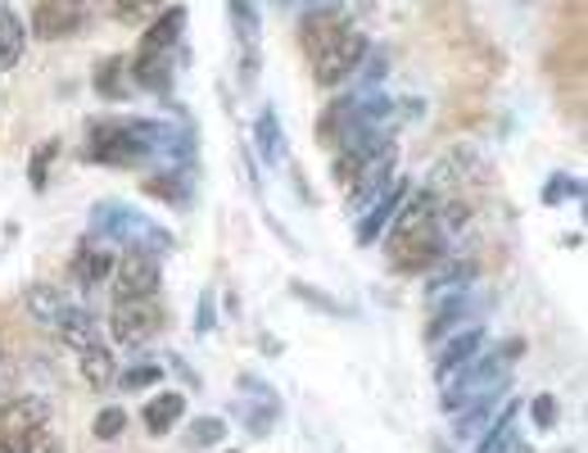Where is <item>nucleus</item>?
Here are the masks:
<instances>
[{
  "mask_svg": "<svg viewBox=\"0 0 588 453\" xmlns=\"http://www.w3.org/2000/svg\"><path fill=\"white\" fill-rule=\"evenodd\" d=\"M185 136L177 123H164V118H132V114H113L91 123V145H86V159L109 164V168H141L149 159H168L185 164Z\"/></svg>",
  "mask_w": 588,
  "mask_h": 453,
  "instance_id": "nucleus-1",
  "label": "nucleus"
},
{
  "mask_svg": "<svg viewBox=\"0 0 588 453\" xmlns=\"http://www.w3.org/2000/svg\"><path fill=\"white\" fill-rule=\"evenodd\" d=\"M385 231H389V240H385L389 263L398 272H425V267H435L444 259V231L435 223V200L430 195L412 191Z\"/></svg>",
  "mask_w": 588,
  "mask_h": 453,
  "instance_id": "nucleus-2",
  "label": "nucleus"
},
{
  "mask_svg": "<svg viewBox=\"0 0 588 453\" xmlns=\"http://www.w3.org/2000/svg\"><path fill=\"white\" fill-rule=\"evenodd\" d=\"M91 236L105 240V246H122V250H149V254L172 250V236L122 200H100L91 208Z\"/></svg>",
  "mask_w": 588,
  "mask_h": 453,
  "instance_id": "nucleus-3",
  "label": "nucleus"
},
{
  "mask_svg": "<svg viewBox=\"0 0 588 453\" xmlns=\"http://www.w3.org/2000/svg\"><path fill=\"white\" fill-rule=\"evenodd\" d=\"M507 368H512V362L499 354V349H493V354H476L471 362H467V368H461V372H453L444 385H440V408L444 413H461V408H471L476 400H484V395H499V390H507Z\"/></svg>",
  "mask_w": 588,
  "mask_h": 453,
  "instance_id": "nucleus-4",
  "label": "nucleus"
},
{
  "mask_svg": "<svg viewBox=\"0 0 588 453\" xmlns=\"http://www.w3.org/2000/svg\"><path fill=\"white\" fill-rule=\"evenodd\" d=\"M367 37H362V27L358 23H345L339 33L331 37V46L313 59V78L317 86H339V82H349L358 69H362V59H367Z\"/></svg>",
  "mask_w": 588,
  "mask_h": 453,
  "instance_id": "nucleus-5",
  "label": "nucleus"
},
{
  "mask_svg": "<svg viewBox=\"0 0 588 453\" xmlns=\"http://www.w3.org/2000/svg\"><path fill=\"white\" fill-rule=\"evenodd\" d=\"M164 286V263L149 250H122L113 263V299H149Z\"/></svg>",
  "mask_w": 588,
  "mask_h": 453,
  "instance_id": "nucleus-6",
  "label": "nucleus"
},
{
  "mask_svg": "<svg viewBox=\"0 0 588 453\" xmlns=\"http://www.w3.org/2000/svg\"><path fill=\"white\" fill-rule=\"evenodd\" d=\"M164 326V309L159 299H113V313H109V331L118 345H145L159 336Z\"/></svg>",
  "mask_w": 588,
  "mask_h": 453,
  "instance_id": "nucleus-7",
  "label": "nucleus"
},
{
  "mask_svg": "<svg viewBox=\"0 0 588 453\" xmlns=\"http://www.w3.org/2000/svg\"><path fill=\"white\" fill-rule=\"evenodd\" d=\"M86 27V0H37L33 10V33L41 41H64Z\"/></svg>",
  "mask_w": 588,
  "mask_h": 453,
  "instance_id": "nucleus-8",
  "label": "nucleus"
},
{
  "mask_svg": "<svg viewBox=\"0 0 588 453\" xmlns=\"http://www.w3.org/2000/svg\"><path fill=\"white\" fill-rule=\"evenodd\" d=\"M408 195H412V181H408V177H394L389 187H385L376 200H371L367 214L358 218V246H376V240L385 236V227L394 223V214L404 208Z\"/></svg>",
  "mask_w": 588,
  "mask_h": 453,
  "instance_id": "nucleus-9",
  "label": "nucleus"
},
{
  "mask_svg": "<svg viewBox=\"0 0 588 453\" xmlns=\"http://www.w3.org/2000/svg\"><path fill=\"white\" fill-rule=\"evenodd\" d=\"M181 33H185V5H164L159 14L145 23L136 55H141V59H145V55H177Z\"/></svg>",
  "mask_w": 588,
  "mask_h": 453,
  "instance_id": "nucleus-10",
  "label": "nucleus"
},
{
  "mask_svg": "<svg viewBox=\"0 0 588 453\" xmlns=\"http://www.w3.org/2000/svg\"><path fill=\"white\" fill-rule=\"evenodd\" d=\"M480 349H484V326L480 322H467L461 331H453V336H444V349H440V362H435V381L444 385L453 372L467 368Z\"/></svg>",
  "mask_w": 588,
  "mask_h": 453,
  "instance_id": "nucleus-11",
  "label": "nucleus"
},
{
  "mask_svg": "<svg viewBox=\"0 0 588 453\" xmlns=\"http://www.w3.org/2000/svg\"><path fill=\"white\" fill-rule=\"evenodd\" d=\"M240 385H250L254 395H259V400H244L240 404V421H244V431L263 440L276 427V417H281V400H276V390L267 381H259V377H240Z\"/></svg>",
  "mask_w": 588,
  "mask_h": 453,
  "instance_id": "nucleus-12",
  "label": "nucleus"
},
{
  "mask_svg": "<svg viewBox=\"0 0 588 453\" xmlns=\"http://www.w3.org/2000/svg\"><path fill=\"white\" fill-rule=\"evenodd\" d=\"M113 263H118L113 246H105V240H96V236H86L77 246V254H73V282L77 286H105L113 277Z\"/></svg>",
  "mask_w": 588,
  "mask_h": 453,
  "instance_id": "nucleus-13",
  "label": "nucleus"
},
{
  "mask_svg": "<svg viewBox=\"0 0 588 453\" xmlns=\"http://www.w3.org/2000/svg\"><path fill=\"white\" fill-rule=\"evenodd\" d=\"M507 400H512L507 390H499V395H484V400H476L471 408H461V413H457V440H461V444H467V440H480V436L493 427V421L503 417Z\"/></svg>",
  "mask_w": 588,
  "mask_h": 453,
  "instance_id": "nucleus-14",
  "label": "nucleus"
},
{
  "mask_svg": "<svg viewBox=\"0 0 588 453\" xmlns=\"http://www.w3.org/2000/svg\"><path fill=\"white\" fill-rule=\"evenodd\" d=\"M191 177H195L191 164H172L168 172H154V177L145 181V191L159 195V200L172 204V208H185V204H191V195H195V181H191Z\"/></svg>",
  "mask_w": 588,
  "mask_h": 453,
  "instance_id": "nucleus-15",
  "label": "nucleus"
},
{
  "mask_svg": "<svg viewBox=\"0 0 588 453\" xmlns=\"http://www.w3.org/2000/svg\"><path fill=\"white\" fill-rule=\"evenodd\" d=\"M55 336L64 345H73V349H91V345H100V322H96V313H86L82 305H69L64 313H59V322H55Z\"/></svg>",
  "mask_w": 588,
  "mask_h": 453,
  "instance_id": "nucleus-16",
  "label": "nucleus"
},
{
  "mask_svg": "<svg viewBox=\"0 0 588 453\" xmlns=\"http://www.w3.org/2000/svg\"><path fill=\"white\" fill-rule=\"evenodd\" d=\"M23 50H27V23L14 14L10 0H0V73L19 69Z\"/></svg>",
  "mask_w": 588,
  "mask_h": 453,
  "instance_id": "nucleus-17",
  "label": "nucleus"
},
{
  "mask_svg": "<svg viewBox=\"0 0 588 453\" xmlns=\"http://www.w3.org/2000/svg\"><path fill=\"white\" fill-rule=\"evenodd\" d=\"M349 19H339V10H308V19H303V27H299V41H303V55L308 59H317L326 46H331V37L345 27Z\"/></svg>",
  "mask_w": 588,
  "mask_h": 453,
  "instance_id": "nucleus-18",
  "label": "nucleus"
},
{
  "mask_svg": "<svg viewBox=\"0 0 588 453\" xmlns=\"http://www.w3.org/2000/svg\"><path fill=\"white\" fill-rule=\"evenodd\" d=\"M181 417H185V395L181 390H159V395L145 404V431L149 436H168Z\"/></svg>",
  "mask_w": 588,
  "mask_h": 453,
  "instance_id": "nucleus-19",
  "label": "nucleus"
},
{
  "mask_svg": "<svg viewBox=\"0 0 588 453\" xmlns=\"http://www.w3.org/2000/svg\"><path fill=\"white\" fill-rule=\"evenodd\" d=\"M41 421H50L46 400L23 395V400H10V404H5V413H0V431L19 436V431H27V427H41Z\"/></svg>",
  "mask_w": 588,
  "mask_h": 453,
  "instance_id": "nucleus-20",
  "label": "nucleus"
},
{
  "mask_svg": "<svg viewBox=\"0 0 588 453\" xmlns=\"http://www.w3.org/2000/svg\"><path fill=\"white\" fill-rule=\"evenodd\" d=\"M69 305H73V299H69V290H59V286H46V282L27 286V313H33L41 326H55V322H59V313H64Z\"/></svg>",
  "mask_w": 588,
  "mask_h": 453,
  "instance_id": "nucleus-21",
  "label": "nucleus"
},
{
  "mask_svg": "<svg viewBox=\"0 0 588 453\" xmlns=\"http://www.w3.org/2000/svg\"><path fill=\"white\" fill-rule=\"evenodd\" d=\"M227 19H231V33H236L240 46H259V37H263L259 0H227Z\"/></svg>",
  "mask_w": 588,
  "mask_h": 453,
  "instance_id": "nucleus-22",
  "label": "nucleus"
},
{
  "mask_svg": "<svg viewBox=\"0 0 588 453\" xmlns=\"http://www.w3.org/2000/svg\"><path fill=\"white\" fill-rule=\"evenodd\" d=\"M82 354V381L91 385V390H105V385H113V377H118V358L105 349V341L100 345H91V349H77Z\"/></svg>",
  "mask_w": 588,
  "mask_h": 453,
  "instance_id": "nucleus-23",
  "label": "nucleus"
},
{
  "mask_svg": "<svg viewBox=\"0 0 588 453\" xmlns=\"http://www.w3.org/2000/svg\"><path fill=\"white\" fill-rule=\"evenodd\" d=\"M96 91L105 100H128L132 96V73H128V59L122 55H113V59H105V64L96 69Z\"/></svg>",
  "mask_w": 588,
  "mask_h": 453,
  "instance_id": "nucleus-24",
  "label": "nucleus"
},
{
  "mask_svg": "<svg viewBox=\"0 0 588 453\" xmlns=\"http://www.w3.org/2000/svg\"><path fill=\"white\" fill-rule=\"evenodd\" d=\"M254 145H259V155H263V164H281L286 159V136H281V123H276V114L272 109H259V118H254Z\"/></svg>",
  "mask_w": 588,
  "mask_h": 453,
  "instance_id": "nucleus-25",
  "label": "nucleus"
},
{
  "mask_svg": "<svg viewBox=\"0 0 588 453\" xmlns=\"http://www.w3.org/2000/svg\"><path fill=\"white\" fill-rule=\"evenodd\" d=\"M10 444H14V453H64V444H59V436L46 427H27V431H19V436H10Z\"/></svg>",
  "mask_w": 588,
  "mask_h": 453,
  "instance_id": "nucleus-26",
  "label": "nucleus"
},
{
  "mask_svg": "<svg viewBox=\"0 0 588 453\" xmlns=\"http://www.w3.org/2000/svg\"><path fill=\"white\" fill-rule=\"evenodd\" d=\"M159 10H164V0H109V14H113L118 23H128V27L149 23Z\"/></svg>",
  "mask_w": 588,
  "mask_h": 453,
  "instance_id": "nucleus-27",
  "label": "nucleus"
},
{
  "mask_svg": "<svg viewBox=\"0 0 588 453\" xmlns=\"http://www.w3.org/2000/svg\"><path fill=\"white\" fill-rule=\"evenodd\" d=\"M113 381H118V390H128V395H136V390L159 385V381H164V368H159V362H132V368H122Z\"/></svg>",
  "mask_w": 588,
  "mask_h": 453,
  "instance_id": "nucleus-28",
  "label": "nucleus"
},
{
  "mask_svg": "<svg viewBox=\"0 0 588 453\" xmlns=\"http://www.w3.org/2000/svg\"><path fill=\"white\" fill-rule=\"evenodd\" d=\"M227 440V421L223 417H195L191 427H185V444L191 449H213Z\"/></svg>",
  "mask_w": 588,
  "mask_h": 453,
  "instance_id": "nucleus-29",
  "label": "nucleus"
},
{
  "mask_svg": "<svg viewBox=\"0 0 588 453\" xmlns=\"http://www.w3.org/2000/svg\"><path fill=\"white\" fill-rule=\"evenodd\" d=\"M562 200H584V181L571 172H552L543 187V204H562Z\"/></svg>",
  "mask_w": 588,
  "mask_h": 453,
  "instance_id": "nucleus-30",
  "label": "nucleus"
},
{
  "mask_svg": "<svg viewBox=\"0 0 588 453\" xmlns=\"http://www.w3.org/2000/svg\"><path fill=\"white\" fill-rule=\"evenodd\" d=\"M122 427H128V413H122V408H100L96 413V427H91V431H96V440H118Z\"/></svg>",
  "mask_w": 588,
  "mask_h": 453,
  "instance_id": "nucleus-31",
  "label": "nucleus"
},
{
  "mask_svg": "<svg viewBox=\"0 0 588 453\" xmlns=\"http://www.w3.org/2000/svg\"><path fill=\"white\" fill-rule=\"evenodd\" d=\"M55 155H59V141H46L37 155H33V164H27V177H33V187H37V191H46V172H50Z\"/></svg>",
  "mask_w": 588,
  "mask_h": 453,
  "instance_id": "nucleus-32",
  "label": "nucleus"
},
{
  "mask_svg": "<svg viewBox=\"0 0 588 453\" xmlns=\"http://www.w3.org/2000/svg\"><path fill=\"white\" fill-rule=\"evenodd\" d=\"M385 50H367V69H362V91H376L381 86V78H385Z\"/></svg>",
  "mask_w": 588,
  "mask_h": 453,
  "instance_id": "nucleus-33",
  "label": "nucleus"
},
{
  "mask_svg": "<svg viewBox=\"0 0 588 453\" xmlns=\"http://www.w3.org/2000/svg\"><path fill=\"white\" fill-rule=\"evenodd\" d=\"M213 326H218V305H213V290H204L200 309H195V331H200V336H208Z\"/></svg>",
  "mask_w": 588,
  "mask_h": 453,
  "instance_id": "nucleus-34",
  "label": "nucleus"
},
{
  "mask_svg": "<svg viewBox=\"0 0 588 453\" xmlns=\"http://www.w3.org/2000/svg\"><path fill=\"white\" fill-rule=\"evenodd\" d=\"M530 417H535L539 431H552V427H556V400H552V395H539V400L530 404Z\"/></svg>",
  "mask_w": 588,
  "mask_h": 453,
  "instance_id": "nucleus-35",
  "label": "nucleus"
},
{
  "mask_svg": "<svg viewBox=\"0 0 588 453\" xmlns=\"http://www.w3.org/2000/svg\"><path fill=\"white\" fill-rule=\"evenodd\" d=\"M0 453H14V444H10V436L0 431Z\"/></svg>",
  "mask_w": 588,
  "mask_h": 453,
  "instance_id": "nucleus-36",
  "label": "nucleus"
},
{
  "mask_svg": "<svg viewBox=\"0 0 588 453\" xmlns=\"http://www.w3.org/2000/svg\"><path fill=\"white\" fill-rule=\"evenodd\" d=\"M435 453H448V444H435Z\"/></svg>",
  "mask_w": 588,
  "mask_h": 453,
  "instance_id": "nucleus-37",
  "label": "nucleus"
}]
</instances>
